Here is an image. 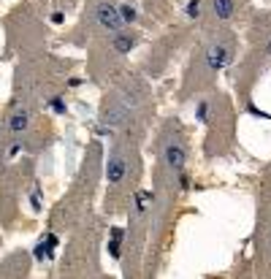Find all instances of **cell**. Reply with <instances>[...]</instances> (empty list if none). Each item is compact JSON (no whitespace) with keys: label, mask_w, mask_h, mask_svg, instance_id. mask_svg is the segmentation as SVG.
<instances>
[{"label":"cell","mask_w":271,"mask_h":279,"mask_svg":"<svg viewBox=\"0 0 271 279\" xmlns=\"http://www.w3.org/2000/svg\"><path fill=\"white\" fill-rule=\"evenodd\" d=\"M184 160H187V144H184V138L163 133V138H160V163L171 173H179L184 168Z\"/></svg>","instance_id":"obj_1"},{"label":"cell","mask_w":271,"mask_h":279,"mask_svg":"<svg viewBox=\"0 0 271 279\" xmlns=\"http://www.w3.org/2000/svg\"><path fill=\"white\" fill-rule=\"evenodd\" d=\"M125 176H128V158L119 149H114L106 166V179H108V184H122Z\"/></svg>","instance_id":"obj_2"},{"label":"cell","mask_w":271,"mask_h":279,"mask_svg":"<svg viewBox=\"0 0 271 279\" xmlns=\"http://www.w3.org/2000/svg\"><path fill=\"white\" fill-rule=\"evenodd\" d=\"M212 14L217 22H225L236 14V0H212Z\"/></svg>","instance_id":"obj_3"},{"label":"cell","mask_w":271,"mask_h":279,"mask_svg":"<svg viewBox=\"0 0 271 279\" xmlns=\"http://www.w3.org/2000/svg\"><path fill=\"white\" fill-rule=\"evenodd\" d=\"M25 127H27V114L25 112H19V114H14V117H11V130H14V133L25 130Z\"/></svg>","instance_id":"obj_4"}]
</instances>
